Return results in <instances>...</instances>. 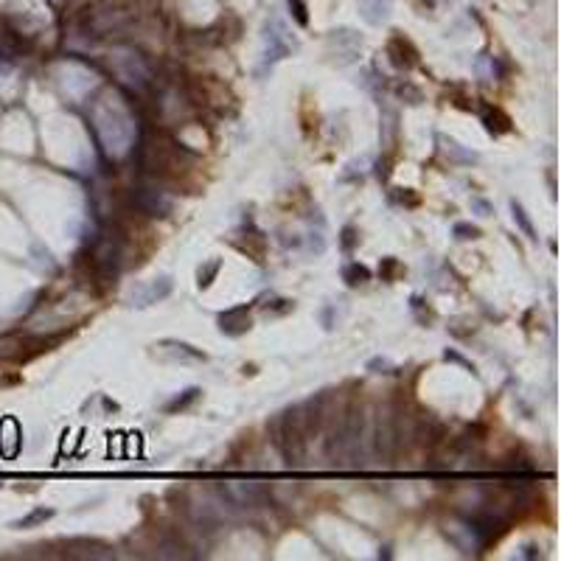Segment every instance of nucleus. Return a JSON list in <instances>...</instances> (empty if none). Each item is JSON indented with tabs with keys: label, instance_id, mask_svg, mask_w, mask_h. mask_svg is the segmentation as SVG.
Masks as SVG:
<instances>
[{
	"label": "nucleus",
	"instance_id": "6ab92c4d",
	"mask_svg": "<svg viewBox=\"0 0 561 561\" xmlns=\"http://www.w3.org/2000/svg\"><path fill=\"white\" fill-rule=\"evenodd\" d=\"M511 214H514V222L522 228V233L528 236V239H536V231H533V225H530V219H528V214H525V208L514 199L511 202Z\"/></svg>",
	"mask_w": 561,
	"mask_h": 561
},
{
	"label": "nucleus",
	"instance_id": "39448f33",
	"mask_svg": "<svg viewBox=\"0 0 561 561\" xmlns=\"http://www.w3.org/2000/svg\"><path fill=\"white\" fill-rule=\"evenodd\" d=\"M444 533H446V539H449L463 555H477V553L483 550V544H480V539H477V533H474V528H471L469 519L449 522Z\"/></svg>",
	"mask_w": 561,
	"mask_h": 561
},
{
	"label": "nucleus",
	"instance_id": "4be33fe9",
	"mask_svg": "<svg viewBox=\"0 0 561 561\" xmlns=\"http://www.w3.org/2000/svg\"><path fill=\"white\" fill-rule=\"evenodd\" d=\"M340 244H342L345 253H351V250H354V247L360 244V233H357L354 225H345V228H342V233H340Z\"/></svg>",
	"mask_w": 561,
	"mask_h": 561
},
{
	"label": "nucleus",
	"instance_id": "4468645a",
	"mask_svg": "<svg viewBox=\"0 0 561 561\" xmlns=\"http://www.w3.org/2000/svg\"><path fill=\"white\" fill-rule=\"evenodd\" d=\"M185 550V542H180L177 536H163L158 542V558H188Z\"/></svg>",
	"mask_w": 561,
	"mask_h": 561
},
{
	"label": "nucleus",
	"instance_id": "9b49d317",
	"mask_svg": "<svg viewBox=\"0 0 561 561\" xmlns=\"http://www.w3.org/2000/svg\"><path fill=\"white\" fill-rule=\"evenodd\" d=\"M480 118L485 124V129L491 135H505L511 132V118L500 110V107H491V104H480Z\"/></svg>",
	"mask_w": 561,
	"mask_h": 561
},
{
	"label": "nucleus",
	"instance_id": "a878e982",
	"mask_svg": "<svg viewBox=\"0 0 561 561\" xmlns=\"http://www.w3.org/2000/svg\"><path fill=\"white\" fill-rule=\"evenodd\" d=\"M396 272H399V261H396V258H382V264H379V275H382V280H393Z\"/></svg>",
	"mask_w": 561,
	"mask_h": 561
},
{
	"label": "nucleus",
	"instance_id": "c85d7f7f",
	"mask_svg": "<svg viewBox=\"0 0 561 561\" xmlns=\"http://www.w3.org/2000/svg\"><path fill=\"white\" fill-rule=\"evenodd\" d=\"M444 357H446V360H452V362H458V365H463V368H469V371H474V368H471V365H469V362H466L460 354H455V351H446Z\"/></svg>",
	"mask_w": 561,
	"mask_h": 561
},
{
	"label": "nucleus",
	"instance_id": "c756f323",
	"mask_svg": "<svg viewBox=\"0 0 561 561\" xmlns=\"http://www.w3.org/2000/svg\"><path fill=\"white\" fill-rule=\"evenodd\" d=\"M519 555H522V558H539V547H536V544H525Z\"/></svg>",
	"mask_w": 561,
	"mask_h": 561
},
{
	"label": "nucleus",
	"instance_id": "412c9836",
	"mask_svg": "<svg viewBox=\"0 0 561 561\" xmlns=\"http://www.w3.org/2000/svg\"><path fill=\"white\" fill-rule=\"evenodd\" d=\"M396 96H399V99H404L407 104H421V101H424V96H421V90H418V87H412L410 82H399V85H396Z\"/></svg>",
	"mask_w": 561,
	"mask_h": 561
},
{
	"label": "nucleus",
	"instance_id": "ddd939ff",
	"mask_svg": "<svg viewBox=\"0 0 561 561\" xmlns=\"http://www.w3.org/2000/svg\"><path fill=\"white\" fill-rule=\"evenodd\" d=\"M360 12H362L365 23H371V26H382V23L390 17V0H362Z\"/></svg>",
	"mask_w": 561,
	"mask_h": 561
},
{
	"label": "nucleus",
	"instance_id": "f03ea898",
	"mask_svg": "<svg viewBox=\"0 0 561 561\" xmlns=\"http://www.w3.org/2000/svg\"><path fill=\"white\" fill-rule=\"evenodd\" d=\"M129 205L135 208V210H140V214H146V217H169L171 214V208H174V199L152 180V183H144L140 188H135L132 191V199H129Z\"/></svg>",
	"mask_w": 561,
	"mask_h": 561
},
{
	"label": "nucleus",
	"instance_id": "7c9ffc66",
	"mask_svg": "<svg viewBox=\"0 0 561 561\" xmlns=\"http://www.w3.org/2000/svg\"><path fill=\"white\" fill-rule=\"evenodd\" d=\"M474 208L480 210V214H483V217H488V214H491V208H488V202H483V199H474Z\"/></svg>",
	"mask_w": 561,
	"mask_h": 561
},
{
	"label": "nucleus",
	"instance_id": "cd10ccee",
	"mask_svg": "<svg viewBox=\"0 0 561 561\" xmlns=\"http://www.w3.org/2000/svg\"><path fill=\"white\" fill-rule=\"evenodd\" d=\"M292 301H275V306H267V315H287L292 312Z\"/></svg>",
	"mask_w": 561,
	"mask_h": 561
},
{
	"label": "nucleus",
	"instance_id": "20e7f679",
	"mask_svg": "<svg viewBox=\"0 0 561 561\" xmlns=\"http://www.w3.org/2000/svg\"><path fill=\"white\" fill-rule=\"evenodd\" d=\"M28 51H31V40L23 31L12 28L9 23H0V62H15Z\"/></svg>",
	"mask_w": 561,
	"mask_h": 561
},
{
	"label": "nucleus",
	"instance_id": "f8f14e48",
	"mask_svg": "<svg viewBox=\"0 0 561 561\" xmlns=\"http://www.w3.org/2000/svg\"><path fill=\"white\" fill-rule=\"evenodd\" d=\"M438 144H441V152H444L452 163H458V166H471V163L477 160V152L463 149V146L458 144V140H452V137H446V135L438 137Z\"/></svg>",
	"mask_w": 561,
	"mask_h": 561
},
{
	"label": "nucleus",
	"instance_id": "6e6552de",
	"mask_svg": "<svg viewBox=\"0 0 561 561\" xmlns=\"http://www.w3.org/2000/svg\"><path fill=\"white\" fill-rule=\"evenodd\" d=\"M385 53H387V59H390V65L393 67H399V70H410L415 62H418V51L412 48V42L410 40H404V37H390V42H387V48H385Z\"/></svg>",
	"mask_w": 561,
	"mask_h": 561
},
{
	"label": "nucleus",
	"instance_id": "a211bd4d",
	"mask_svg": "<svg viewBox=\"0 0 561 561\" xmlns=\"http://www.w3.org/2000/svg\"><path fill=\"white\" fill-rule=\"evenodd\" d=\"M219 269H222V261H219V258H210L208 264H202L199 272H196V284H199V290H208L210 284H214V278H217Z\"/></svg>",
	"mask_w": 561,
	"mask_h": 561
},
{
	"label": "nucleus",
	"instance_id": "f257e3e1",
	"mask_svg": "<svg viewBox=\"0 0 561 561\" xmlns=\"http://www.w3.org/2000/svg\"><path fill=\"white\" fill-rule=\"evenodd\" d=\"M269 438L272 446L278 449V455L284 458L287 466H301L306 460V449H309V433H306V421H303V410L301 404L284 410L280 415L272 418L269 424Z\"/></svg>",
	"mask_w": 561,
	"mask_h": 561
},
{
	"label": "nucleus",
	"instance_id": "393cba45",
	"mask_svg": "<svg viewBox=\"0 0 561 561\" xmlns=\"http://www.w3.org/2000/svg\"><path fill=\"white\" fill-rule=\"evenodd\" d=\"M393 199L401 202V205H407V208H415V205H418V196H415L410 188H396V191H393Z\"/></svg>",
	"mask_w": 561,
	"mask_h": 561
},
{
	"label": "nucleus",
	"instance_id": "5701e85b",
	"mask_svg": "<svg viewBox=\"0 0 561 561\" xmlns=\"http://www.w3.org/2000/svg\"><path fill=\"white\" fill-rule=\"evenodd\" d=\"M290 12H292V17H295V23H298L301 28L309 26V9H306L303 0H290Z\"/></svg>",
	"mask_w": 561,
	"mask_h": 561
},
{
	"label": "nucleus",
	"instance_id": "aec40b11",
	"mask_svg": "<svg viewBox=\"0 0 561 561\" xmlns=\"http://www.w3.org/2000/svg\"><path fill=\"white\" fill-rule=\"evenodd\" d=\"M396 121H399V115H396V110H385L382 112V126H385V146L390 149L393 146V137H396Z\"/></svg>",
	"mask_w": 561,
	"mask_h": 561
},
{
	"label": "nucleus",
	"instance_id": "1a4fd4ad",
	"mask_svg": "<svg viewBox=\"0 0 561 561\" xmlns=\"http://www.w3.org/2000/svg\"><path fill=\"white\" fill-rule=\"evenodd\" d=\"M250 315H247V306H236V309H228V312H222L219 315V328H222V334H228V337H242V334H247L250 331Z\"/></svg>",
	"mask_w": 561,
	"mask_h": 561
},
{
	"label": "nucleus",
	"instance_id": "bb28decb",
	"mask_svg": "<svg viewBox=\"0 0 561 561\" xmlns=\"http://www.w3.org/2000/svg\"><path fill=\"white\" fill-rule=\"evenodd\" d=\"M368 371H374V374H390V371H393V362L385 360V357H374V360L368 362Z\"/></svg>",
	"mask_w": 561,
	"mask_h": 561
},
{
	"label": "nucleus",
	"instance_id": "dca6fc26",
	"mask_svg": "<svg viewBox=\"0 0 561 561\" xmlns=\"http://www.w3.org/2000/svg\"><path fill=\"white\" fill-rule=\"evenodd\" d=\"M53 517V508H34V511H28L23 519H17V522H12V528H17V530H26V528H37V525H42V522H48Z\"/></svg>",
	"mask_w": 561,
	"mask_h": 561
},
{
	"label": "nucleus",
	"instance_id": "f3484780",
	"mask_svg": "<svg viewBox=\"0 0 561 561\" xmlns=\"http://www.w3.org/2000/svg\"><path fill=\"white\" fill-rule=\"evenodd\" d=\"M202 396V390L199 387H188V390H183V393H177L169 404H166V412H180V410H185V407H191L196 399Z\"/></svg>",
	"mask_w": 561,
	"mask_h": 561
},
{
	"label": "nucleus",
	"instance_id": "b1692460",
	"mask_svg": "<svg viewBox=\"0 0 561 561\" xmlns=\"http://www.w3.org/2000/svg\"><path fill=\"white\" fill-rule=\"evenodd\" d=\"M460 242H471V239H480V231L474 228V225H469V222H458L455 225V231H452Z\"/></svg>",
	"mask_w": 561,
	"mask_h": 561
},
{
	"label": "nucleus",
	"instance_id": "9d476101",
	"mask_svg": "<svg viewBox=\"0 0 561 561\" xmlns=\"http://www.w3.org/2000/svg\"><path fill=\"white\" fill-rule=\"evenodd\" d=\"M169 295H171V278L163 275V278L152 280L146 290H140L137 295H132V301H135V306L144 309V306H152V303H158V301H163V298H169Z\"/></svg>",
	"mask_w": 561,
	"mask_h": 561
},
{
	"label": "nucleus",
	"instance_id": "7ed1b4c3",
	"mask_svg": "<svg viewBox=\"0 0 561 561\" xmlns=\"http://www.w3.org/2000/svg\"><path fill=\"white\" fill-rule=\"evenodd\" d=\"M298 42L290 40L287 26L280 23L275 15L267 20V51H264V67H272L275 62H280L284 56H290V51H295Z\"/></svg>",
	"mask_w": 561,
	"mask_h": 561
},
{
	"label": "nucleus",
	"instance_id": "2eb2a0df",
	"mask_svg": "<svg viewBox=\"0 0 561 561\" xmlns=\"http://www.w3.org/2000/svg\"><path fill=\"white\" fill-rule=\"evenodd\" d=\"M342 280H345L348 287H362V284H368V280H371V269L362 267V264H357V261H351V264L342 267Z\"/></svg>",
	"mask_w": 561,
	"mask_h": 561
},
{
	"label": "nucleus",
	"instance_id": "423d86ee",
	"mask_svg": "<svg viewBox=\"0 0 561 561\" xmlns=\"http://www.w3.org/2000/svg\"><path fill=\"white\" fill-rule=\"evenodd\" d=\"M158 354L166 357V360H180V362H205L208 354L188 342H180V340H160L158 345Z\"/></svg>",
	"mask_w": 561,
	"mask_h": 561
},
{
	"label": "nucleus",
	"instance_id": "0eeeda50",
	"mask_svg": "<svg viewBox=\"0 0 561 561\" xmlns=\"http://www.w3.org/2000/svg\"><path fill=\"white\" fill-rule=\"evenodd\" d=\"M328 45L342 53V56L337 59V65H348V62L357 59V53H360V48H362V37L354 34L351 28H340V31H331Z\"/></svg>",
	"mask_w": 561,
	"mask_h": 561
}]
</instances>
